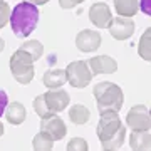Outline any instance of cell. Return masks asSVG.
<instances>
[{"label": "cell", "instance_id": "cell-2", "mask_svg": "<svg viewBox=\"0 0 151 151\" xmlns=\"http://www.w3.org/2000/svg\"><path fill=\"white\" fill-rule=\"evenodd\" d=\"M10 25L12 30L17 37H29L30 34L35 30L39 24V9L37 5H34L27 0H22L20 4H17L14 7V10L10 12Z\"/></svg>", "mask_w": 151, "mask_h": 151}, {"label": "cell", "instance_id": "cell-7", "mask_svg": "<svg viewBox=\"0 0 151 151\" xmlns=\"http://www.w3.org/2000/svg\"><path fill=\"white\" fill-rule=\"evenodd\" d=\"M42 96H44V103H45L47 109L52 114H57L60 111H64L70 103L69 92L64 91V89H60V87H57V89H49Z\"/></svg>", "mask_w": 151, "mask_h": 151}, {"label": "cell", "instance_id": "cell-25", "mask_svg": "<svg viewBox=\"0 0 151 151\" xmlns=\"http://www.w3.org/2000/svg\"><path fill=\"white\" fill-rule=\"evenodd\" d=\"M82 2H84V0H59V5L62 7V9H72V7L82 4Z\"/></svg>", "mask_w": 151, "mask_h": 151}, {"label": "cell", "instance_id": "cell-21", "mask_svg": "<svg viewBox=\"0 0 151 151\" xmlns=\"http://www.w3.org/2000/svg\"><path fill=\"white\" fill-rule=\"evenodd\" d=\"M32 106H34V109H35V113H37L40 118H49V116H52V113L49 111L47 106H45V103H44V96L42 94L37 96V97H34Z\"/></svg>", "mask_w": 151, "mask_h": 151}, {"label": "cell", "instance_id": "cell-8", "mask_svg": "<svg viewBox=\"0 0 151 151\" xmlns=\"http://www.w3.org/2000/svg\"><path fill=\"white\" fill-rule=\"evenodd\" d=\"M108 29L109 34L116 40H126V39L133 37L134 34V22L128 17H116V19H111Z\"/></svg>", "mask_w": 151, "mask_h": 151}, {"label": "cell", "instance_id": "cell-22", "mask_svg": "<svg viewBox=\"0 0 151 151\" xmlns=\"http://www.w3.org/2000/svg\"><path fill=\"white\" fill-rule=\"evenodd\" d=\"M10 20V5L0 0V29H4Z\"/></svg>", "mask_w": 151, "mask_h": 151}, {"label": "cell", "instance_id": "cell-3", "mask_svg": "<svg viewBox=\"0 0 151 151\" xmlns=\"http://www.w3.org/2000/svg\"><path fill=\"white\" fill-rule=\"evenodd\" d=\"M92 94L96 97V106L99 113L119 111L123 108V103H124L123 89L114 82H99V84L94 86Z\"/></svg>", "mask_w": 151, "mask_h": 151}, {"label": "cell", "instance_id": "cell-26", "mask_svg": "<svg viewBox=\"0 0 151 151\" xmlns=\"http://www.w3.org/2000/svg\"><path fill=\"white\" fill-rule=\"evenodd\" d=\"M141 10L145 12L146 15H150L151 14V9H150V0H141Z\"/></svg>", "mask_w": 151, "mask_h": 151}, {"label": "cell", "instance_id": "cell-16", "mask_svg": "<svg viewBox=\"0 0 151 151\" xmlns=\"http://www.w3.org/2000/svg\"><path fill=\"white\" fill-rule=\"evenodd\" d=\"M129 145L136 151H148L151 148V136L150 131H131Z\"/></svg>", "mask_w": 151, "mask_h": 151}, {"label": "cell", "instance_id": "cell-1", "mask_svg": "<svg viewBox=\"0 0 151 151\" xmlns=\"http://www.w3.org/2000/svg\"><path fill=\"white\" fill-rule=\"evenodd\" d=\"M99 114H101V119L97 123L96 133L101 141L103 150H119L126 138V128L119 119L118 111H104Z\"/></svg>", "mask_w": 151, "mask_h": 151}, {"label": "cell", "instance_id": "cell-13", "mask_svg": "<svg viewBox=\"0 0 151 151\" xmlns=\"http://www.w3.org/2000/svg\"><path fill=\"white\" fill-rule=\"evenodd\" d=\"M4 114H5L7 121H9L10 124H14V126L22 124L24 121H25V118H27V111H25V108H24L20 103H17V101L7 104Z\"/></svg>", "mask_w": 151, "mask_h": 151}, {"label": "cell", "instance_id": "cell-19", "mask_svg": "<svg viewBox=\"0 0 151 151\" xmlns=\"http://www.w3.org/2000/svg\"><path fill=\"white\" fill-rule=\"evenodd\" d=\"M19 49H22V50H25L30 57L34 59V62L35 60H39L40 57H42L44 54V45L39 40H27V42H24Z\"/></svg>", "mask_w": 151, "mask_h": 151}, {"label": "cell", "instance_id": "cell-5", "mask_svg": "<svg viewBox=\"0 0 151 151\" xmlns=\"http://www.w3.org/2000/svg\"><path fill=\"white\" fill-rule=\"evenodd\" d=\"M65 79L76 89H84L91 84L92 72L86 60H74L65 67Z\"/></svg>", "mask_w": 151, "mask_h": 151}, {"label": "cell", "instance_id": "cell-15", "mask_svg": "<svg viewBox=\"0 0 151 151\" xmlns=\"http://www.w3.org/2000/svg\"><path fill=\"white\" fill-rule=\"evenodd\" d=\"M114 9L119 17H134L139 10V0H114Z\"/></svg>", "mask_w": 151, "mask_h": 151}, {"label": "cell", "instance_id": "cell-4", "mask_svg": "<svg viewBox=\"0 0 151 151\" xmlns=\"http://www.w3.org/2000/svg\"><path fill=\"white\" fill-rule=\"evenodd\" d=\"M10 72L19 84L27 86L34 79V59L25 52V50H15L10 57Z\"/></svg>", "mask_w": 151, "mask_h": 151}, {"label": "cell", "instance_id": "cell-14", "mask_svg": "<svg viewBox=\"0 0 151 151\" xmlns=\"http://www.w3.org/2000/svg\"><path fill=\"white\" fill-rule=\"evenodd\" d=\"M65 70L64 69H52L47 70L42 77L44 86L47 89H57V87H62L65 84Z\"/></svg>", "mask_w": 151, "mask_h": 151}, {"label": "cell", "instance_id": "cell-24", "mask_svg": "<svg viewBox=\"0 0 151 151\" xmlns=\"http://www.w3.org/2000/svg\"><path fill=\"white\" fill-rule=\"evenodd\" d=\"M7 104H9V96H7V92L4 89H0V116L4 114Z\"/></svg>", "mask_w": 151, "mask_h": 151}, {"label": "cell", "instance_id": "cell-28", "mask_svg": "<svg viewBox=\"0 0 151 151\" xmlns=\"http://www.w3.org/2000/svg\"><path fill=\"white\" fill-rule=\"evenodd\" d=\"M4 49H5V40H4V39L0 37V52H2Z\"/></svg>", "mask_w": 151, "mask_h": 151}, {"label": "cell", "instance_id": "cell-23", "mask_svg": "<svg viewBox=\"0 0 151 151\" xmlns=\"http://www.w3.org/2000/svg\"><path fill=\"white\" fill-rule=\"evenodd\" d=\"M89 146H87L86 139L82 138H72V139L67 143V151H87Z\"/></svg>", "mask_w": 151, "mask_h": 151}, {"label": "cell", "instance_id": "cell-6", "mask_svg": "<svg viewBox=\"0 0 151 151\" xmlns=\"http://www.w3.org/2000/svg\"><path fill=\"white\" fill-rule=\"evenodd\" d=\"M126 124L131 128V131H150L151 118L148 108L143 104L133 106L129 109V113L126 114Z\"/></svg>", "mask_w": 151, "mask_h": 151}, {"label": "cell", "instance_id": "cell-29", "mask_svg": "<svg viewBox=\"0 0 151 151\" xmlns=\"http://www.w3.org/2000/svg\"><path fill=\"white\" fill-rule=\"evenodd\" d=\"M2 134H4V124L0 123V136H2Z\"/></svg>", "mask_w": 151, "mask_h": 151}, {"label": "cell", "instance_id": "cell-9", "mask_svg": "<svg viewBox=\"0 0 151 151\" xmlns=\"http://www.w3.org/2000/svg\"><path fill=\"white\" fill-rule=\"evenodd\" d=\"M76 45L81 52H94L101 47V34L91 29H84L77 34Z\"/></svg>", "mask_w": 151, "mask_h": 151}, {"label": "cell", "instance_id": "cell-10", "mask_svg": "<svg viewBox=\"0 0 151 151\" xmlns=\"http://www.w3.org/2000/svg\"><path fill=\"white\" fill-rule=\"evenodd\" d=\"M40 131L49 133V134L52 136V139L57 141V139H62L65 136L67 126H65V123L57 114H52L49 118H42V121H40Z\"/></svg>", "mask_w": 151, "mask_h": 151}, {"label": "cell", "instance_id": "cell-12", "mask_svg": "<svg viewBox=\"0 0 151 151\" xmlns=\"http://www.w3.org/2000/svg\"><path fill=\"white\" fill-rule=\"evenodd\" d=\"M89 19H91V22L96 25V27L106 29L109 25L111 19H113V15H111V9H109L104 2H96L94 5H91Z\"/></svg>", "mask_w": 151, "mask_h": 151}, {"label": "cell", "instance_id": "cell-18", "mask_svg": "<svg viewBox=\"0 0 151 151\" xmlns=\"http://www.w3.org/2000/svg\"><path fill=\"white\" fill-rule=\"evenodd\" d=\"M32 146H34V150H37V151H50L54 148V139H52V136L49 133L40 131V133H37L34 136Z\"/></svg>", "mask_w": 151, "mask_h": 151}, {"label": "cell", "instance_id": "cell-27", "mask_svg": "<svg viewBox=\"0 0 151 151\" xmlns=\"http://www.w3.org/2000/svg\"><path fill=\"white\" fill-rule=\"evenodd\" d=\"M27 2L34 4V5H44V4H47V2H50V0H27Z\"/></svg>", "mask_w": 151, "mask_h": 151}, {"label": "cell", "instance_id": "cell-17", "mask_svg": "<svg viewBox=\"0 0 151 151\" xmlns=\"http://www.w3.org/2000/svg\"><path fill=\"white\" fill-rule=\"evenodd\" d=\"M69 119L74 124H77V126H84L91 119V111L86 106H82V104H74L69 109Z\"/></svg>", "mask_w": 151, "mask_h": 151}, {"label": "cell", "instance_id": "cell-20", "mask_svg": "<svg viewBox=\"0 0 151 151\" xmlns=\"http://www.w3.org/2000/svg\"><path fill=\"white\" fill-rule=\"evenodd\" d=\"M150 39H151V29H146L145 34H143L141 39H139V47H138V52H139L141 59H145V60H150L151 59Z\"/></svg>", "mask_w": 151, "mask_h": 151}, {"label": "cell", "instance_id": "cell-11", "mask_svg": "<svg viewBox=\"0 0 151 151\" xmlns=\"http://www.w3.org/2000/svg\"><path fill=\"white\" fill-rule=\"evenodd\" d=\"M87 65H89L92 76L113 74V72L118 70V62L113 57H109V55H96V57L87 60Z\"/></svg>", "mask_w": 151, "mask_h": 151}]
</instances>
